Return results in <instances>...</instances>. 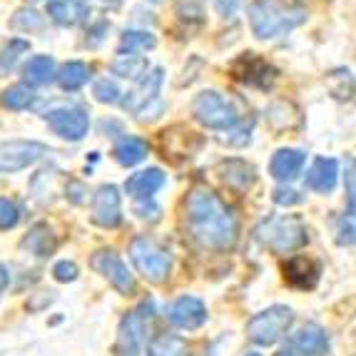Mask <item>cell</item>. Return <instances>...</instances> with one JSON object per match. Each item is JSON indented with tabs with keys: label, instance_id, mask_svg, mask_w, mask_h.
<instances>
[{
	"label": "cell",
	"instance_id": "484cf974",
	"mask_svg": "<svg viewBox=\"0 0 356 356\" xmlns=\"http://www.w3.org/2000/svg\"><path fill=\"white\" fill-rule=\"evenodd\" d=\"M110 70L120 77H130V80H140V77L147 72V60L143 55H135V53H127V55H118L113 60V65Z\"/></svg>",
	"mask_w": 356,
	"mask_h": 356
},
{
	"label": "cell",
	"instance_id": "52a82bcc",
	"mask_svg": "<svg viewBox=\"0 0 356 356\" xmlns=\"http://www.w3.org/2000/svg\"><path fill=\"white\" fill-rule=\"evenodd\" d=\"M192 115H195L197 122H202L204 127H212V130H227L234 122H239V115L234 110L229 100L214 90H204L195 97L192 102Z\"/></svg>",
	"mask_w": 356,
	"mask_h": 356
},
{
	"label": "cell",
	"instance_id": "f35d334b",
	"mask_svg": "<svg viewBox=\"0 0 356 356\" xmlns=\"http://www.w3.org/2000/svg\"><path fill=\"white\" fill-rule=\"evenodd\" d=\"M339 244H354V217L341 220V227H339Z\"/></svg>",
	"mask_w": 356,
	"mask_h": 356
},
{
	"label": "cell",
	"instance_id": "1f68e13d",
	"mask_svg": "<svg viewBox=\"0 0 356 356\" xmlns=\"http://www.w3.org/2000/svg\"><path fill=\"white\" fill-rule=\"evenodd\" d=\"M20 220V209L18 204L8 200V197H0V229H13Z\"/></svg>",
	"mask_w": 356,
	"mask_h": 356
},
{
	"label": "cell",
	"instance_id": "4dcf8cb0",
	"mask_svg": "<svg viewBox=\"0 0 356 356\" xmlns=\"http://www.w3.org/2000/svg\"><path fill=\"white\" fill-rule=\"evenodd\" d=\"M28 50V42L25 40H10L0 48V75H8V72L15 67L20 55Z\"/></svg>",
	"mask_w": 356,
	"mask_h": 356
},
{
	"label": "cell",
	"instance_id": "d6a6232c",
	"mask_svg": "<svg viewBox=\"0 0 356 356\" xmlns=\"http://www.w3.org/2000/svg\"><path fill=\"white\" fill-rule=\"evenodd\" d=\"M120 88L113 83V80H100L95 85V100L97 102H107V105H118L120 102Z\"/></svg>",
	"mask_w": 356,
	"mask_h": 356
},
{
	"label": "cell",
	"instance_id": "4fadbf2b",
	"mask_svg": "<svg viewBox=\"0 0 356 356\" xmlns=\"http://www.w3.org/2000/svg\"><path fill=\"white\" fill-rule=\"evenodd\" d=\"M277 356H332V346L327 334L319 327L307 324L291 337V341Z\"/></svg>",
	"mask_w": 356,
	"mask_h": 356
},
{
	"label": "cell",
	"instance_id": "8fae6325",
	"mask_svg": "<svg viewBox=\"0 0 356 356\" xmlns=\"http://www.w3.org/2000/svg\"><path fill=\"white\" fill-rule=\"evenodd\" d=\"M45 120H48V125L53 127L55 135H60L63 140H70V143L83 140L90 130V115L83 107H58V110L45 115Z\"/></svg>",
	"mask_w": 356,
	"mask_h": 356
},
{
	"label": "cell",
	"instance_id": "603a6c76",
	"mask_svg": "<svg viewBox=\"0 0 356 356\" xmlns=\"http://www.w3.org/2000/svg\"><path fill=\"white\" fill-rule=\"evenodd\" d=\"M23 247L30 252V254L35 257H48L55 252V247H58V239H55L53 229H50L48 225H35L33 229L28 232V237L23 239Z\"/></svg>",
	"mask_w": 356,
	"mask_h": 356
},
{
	"label": "cell",
	"instance_id": "3957f363",
	"mask_svg": "<svg viewBox=\"0 0 356 356\" xmlns=\"http://www.w3.org/2000/svg\"><path fill=\"white\" fill-rule=\"evenodd\" d=\"M257 239L274 254H286L307 244V227L299 217H272L261 222Z\"/></svg>",
	"mask_w": 356,
	"mask_h": 356
},
{
	"label": "cell",
	"instance_id": "ffe728a7",
	"mask_svg": "<svg viewBox=\"0 0 356 356\" xmlns=\"http://www.w3.org/2000/svg\"><path fill=\"white\" fill-rule=\"evenodd\" d=\"M48 15L58 25H77L88 15V0H48Z\"/></svg>",
	"mask_w": 356,
	"mask_h": 356
},
{
	"label": "cell",
	"instance_id": "30bf717a",
	"mask_svg": "<svg viewBox=\"0 0 356 356\" xmlns=\"http://www.w3.org/2000/svg\"><path fill=\"white\" fill-rule=\"evenodd\" d=\"M229 72L234 80H239V83H244V85H252V88H259V90L272 88L274 80H277V70L269 65L267 60L257 58L254 53L239 55L229 65Z\"/></svg>",
	"mask_w": 356,
	"mask_h": 356
},
{
	"label": "cell",
	"instance_id": "9c48e42d",
	"mask_svg": "<svg viewBox=\"0 0 356 356\" xmlns=\"http://www.w3.org/2000/svg\"><path fill=\"white\" fill-rule=\"evenodd\" d=\"M90 264H92V269H95V272H100L102 277H105V280L120 291V294L132 297V294L137 291V282H135V277H132V272L127 269V264L120 259L113 250L97 252Z\"/></svg>",
	"mask_w": 356,
	"mask_h": 356
},
{
	"label": "cell",
	"instance_id": "e575fe53",
	"mask_svg": "<svg viewBox=\"0 0 356 356\" xmlns=\"http://www.w3.org/2000/svg\"><path fill=\"white\" fill-rule=\"evenodd\" d=\"M77 274H80V269H77L75 261H58L53 267V277L58 282H75L77 280Z\"/></svg>",
	"mask_w": 356,
	"mask_h": 356
},
{
	"label": "cell",
	"instance_id": "2e32d148",
	"mask_svg": "<svg viewBox=\"0 0 356 356\" xmlns=\"http://www.w3.org/2000/svg\"><path fill=\"white\" fill-rule=\"evenodd\" d=\"M170 321L179 329H200L207 321V307L197 297H179L177 302L170 307Z\"/></svg>",
	"mask_w": 356,
	"mask_h": 356
},
{
	"label": "cell",
	"instance_id": "f546056e",
	"mask_svg": "<svg viewBox=\"0 0 356 356\" xmlns=\"http://www.w3.org/2000/svg\"><path fill=\"white\" fill-rule=\"evenodd\" d=\"M252 125H254V120H247V122H234L232 127H227L225 135H220V143L229 145V147H244V145L250 143Z\"/></svg>",
	"mask_w": 356,
	"mask_h": 356
},
{
	"label": "cell",
	"instance_id": "8d00e7d4",
	"mask_svg": "<svg viewBox=\"0 0 356 356\" xmlns=\"http://www.w3.org/2000/svg\"><path fill=\"white\" fill-rule=\"evenodd\" d=\"M244 0H217V10H220V15H225V18H234L239 10H242Z\"/></svg>",
	"mask_w": 356,
	"mask_h": 356
},
{
	"label": "cell",
	"instance_id": "b9f144b4",
	"mask_svg": "<svg viewBox=\"0 0 356 356\" xmlns=\"http://www.w3.org/2000/svg\"><path fill=\"white\" fill-rule=\"evenodd\" d=\"M100 3H105V6H118L120 0H100Z\"/></svg>",
	"mask_w": 356,
	"mask_h": 356
},
{
	"label": "cell",
	"instance_id": "74e56055",
	"mask_svg": "<svg viewBox=\"0 0 356 356\" xmlns=\"http://www.w3.org/2000/svg\"><path fill=\"white\" fill-rule=\"evenodd\" d=\"M346 195H349V217L354 214V200H356V190H354V160L349 157L346 162Z\"/></svg>",
	"mask_w": 356,
	"mask_h": 356
},
{
	"label": "cell",
	"instance_id": "e0dca14e",
	"mask_svg": "<svg viewBox=\"0 0 356 356\" xmlns=\"http://www.w3.org/2000/svg\"><path fill=\"white\" fill-rule=\"evenodd\" d=\"M339 177V162L334 157H316L314 165L309 167L307 172V187L312 192H321L327 195L337 187Z\"/></svg>",
	"mask_w": 356,
	"mask_h": 356
},
{
	"label": "cell",
	"instance_id": "ba28073f",
	"mask_svg": "<svg viewBox=\"0 0 356 356\" xmlns=\"http://www.w3.org/2000/svg\"><path fill=\"white\" fill-rule=\"evenodd\" d=\"M50 149L42 143L33 140H8L0 143V172H18L25 167L35 165Z\"/></svg>",
	"mask_w": 356,
	"mask_h": 356
},
{
	"label": "cell",
	"instance_id": "7c38bea8",
	"mask_svg": "<svg viewBox=\"0 0 356 356\" xmlns=\"http://www.w3.org/2000/svg\"><path fill=\"white\" fill-rule=\"evenodd\" d=\"M92 222L102 229H115L122 225V197L115 184H102L92 200Z\"/></svg>",
	"mask_w": 356,
	"mask_h": 356
},
{
	"label": "cell",
	"instance_id": "d4e9b609",
	"mask_svg": "<svg viewBox=\"0 0 356 356\" xmlns=\"http://www.w3.org/2000/svg\"><path fill=\"white\" fill-rule=\"evenodd\" d=\"M147 157V143L140 140V137H122L118 145H115V160L120 165L132 167L140 165V162Z\"/></svg>",
	"mask_w": 356,
	"mask_h": 356
},
{
	"label": "cell",
	"instance_id": "cb8c5ba5",
	"mask_svg": "<svg viewBox=\"0 0 356 356\" xmlns=\"http://www.w3.org/2000/svg\"><path fill=\"white\" fill-rule=\"evenodd\" d=\"M55 60L48 55H35L30 58L23 67V75L28 80V85H48L55 80Z\"/></svg>",
	"mask_w": 356,
	"mask_h": 356
},
{
	"label": "cell",
	"instance_id": "9a60e30c",
	"mask_svg": "<svg viewBox=\"0 0 356 356\" xmlns=\"http://www.w3.org/2000/svg\"><path fill=\"white\" fill-rule=\"evenodd\" d=\"M321 264L307 254H297L284 261V280L286 284L297 286V289H314L319 284Z\"/></svg>",
	"mask_w": 356,
	"mask_h": 356
},
{
	"label": "cell",
	"instance_id": "7a4b0ae2",
	"mask_svg": "<svg viewBox=\"0 0 356 356\" xmlns=\"http://www.w3.org/2000/svg\"><path fill=\"white\" fill-rule=\"evenodd\" d=\"M307 20V8L294 0H254L250 8V25L259 40H274Z\"/></svg>",
	"mask_w": 356,
	"mask_h": 356
},
{
	"label": "cell",
	"instance_id": "ac0fdd59",
	"mask_svg": "<svg viewBox=\"0 0 356 356\" xmlns=\"http://www.w3.org/2000/svg\"><path fill=\"white\" fill-rule=\"evenodd\" d=\"M304 162H307V154H304L302 149H291V147L277 149L272 162H269V175H272L274 179L289 182V179H294L302 172Z\"/></svg>",
	"mask_w": 356,
	"mask_h": 356
},
{
	"label": "cell",
	"instance_id": "7bdbcfd3",
	"mask_svg": "<svg viewBox=\"0 0 356 356\" xmlns=\"http://www.w3.org/2000/svg\"><path fill=\"white\" fill-rule=\"evenodd\" d=\"M247 356H259V354H254V351H250V354H247Z\"/></svg>",
	"mask_w": 356,
	"mask_h": 356
},
{
	"label": "cell",
	"instance_id": "7402d4cb",
	"mask_svg": "<svg viewBox=\"0 0 356 356\" xmlns=\"http://www.w3.org/2000/svg\"><path fill=\"white\" fill-rule=\"evenodd\" d=\"M92 77V67L80 63V60H70L65 65L60 67V72H55V80L60 83V88L65 92H75L83 85H88V80Z\"/></svg>",
	"mask_w": 356,
	"mask_h": 356
},
{
	"label": "cell",
	"instance_id": "6da1fadb",
	"mask_svg": "<svg viewBox=\"0 0 356 356\" xmlns=\"http://www.w3.org/2000/svg\"><path fill=\"white\" fill-rule=\"evenodd\" d=\"M184 225L200 247L229 252L239 239V220L209 187H192L184 200Z\"/></svg>",
	"mask_w": 356,
	"mask_h": 356
},
{
	"label": "cell",
	"instance_id": "60d3db41",
	"mask_svg": "<svg viewBox=\"0 0 356 356\" xmlns=\"http://www.w3.org/2000/svg\"><path fill=\"white\" fill-rule=\"evenodd\" d=\"M8 282H10V274H8V269L0 264V289H6Z\"/></svg>",
	"mask_w": 356,
	"mask_h": 356
},
{
	"label": "cell",
	"instance_id": "5bb4252c",
	"mask_svg": "<svg viewBox=\"0 0 356 356\" xmlns=\"http://www.w3.org/2000/svg\"><path fill=\"white\" fill-rule=\"evenodd\" d=\"M162 83H165V70L162 67H152L149 72H145L143 77H140V83H137V88L132 90V92H127L125 97V110H130V113H143V110H147L149 105H154L157 100V95H160V88Z\"/></svg>",
	"mask_w": 356,
	"mask_h": 356
},
{
	"label": "cell",
	"instance_id": "ab89813d",
	"mask_svg": "<svg viewBox=\"0 0 356 356\" xmlns=\"http://www.w3.org/2000/svg\"><path fill=\"white\" fill-rule=\"evenodd\" d=\"M135 212L137 214H140V217H143V220H145V217H147V207H145V204H137V207H135ZM152 217H154V220H157V212H160V207H154V204H152Z\"/></svg>",
	"mask_w": 356,
	"mask_h": 356
},
{
	"label": "cell",
	"instance_id": "277c9868",
	"mask_svg": "<svg viewBox=\"0 0 356 356\" xmlns=\"http://www.w3.org/2000/svg\"><path fill=\"white\" fill-rule=\"evenodd\" d=\"M130 257L135 261V267L140 269L145 280L152 284H165L172 272V257L165 252L160 244L149 237H135L130 244Z\"/></svg>",
	"mask_w": 356,
	"mask_h": 356
},
{
	"label": "cell",
	"instance_id": "44dd1931",
	"mask_svg": "<svg viewBox=\"0 0 356 356\" xmlns=\"http://www.w3.org/2000/svg\"><path fill=\"white\" fill-rule=\"evenodd\" d=\"M220 172H222V179H225L227 187H234V190H239V192L250 190L252 184H254V179H257L254 167L247 165V162H242V160L222 162Z\"/></svg>",
	"mask_w": 356,
	"mask_h": 356
},
{
	"label": "cell",
	"instance_id": "836d02e7",
	"mask_svg": "<svg viewBox=\"0 0 356 356\" xmlns=\"http://www.w3.org/2000/svg\"><path fill=\"white\" fill-rule=\"evenodd\" d=\"M13 28L15 30H40L42 28V18L35 10H18L15 18H13Z\"/></svg>",
	"mask_w": 356,
	"mask_h": 356
},
{
	"label": "cell",
	"instance_id": "d590c367",
	"mask_svg": "<svg viewBox=\"0 0 356 356\" xmlns=\"http://www.w3.org/2000/svg\"><path fill=\"white\" fill-rule=\"evenodd\" d=\"M272 200L277 204H299L302 202V195H299L297 190H289V187H277Z\"/></svg>",
	"mask_w": 356,
	"mask_h": 356
},
{
	"label": "cell",
	"instance_id": "f1b7e54d",
	"mask_svg": "<svg viewBox=\"0 0 356 356\" xmlns=\"http://www.w3.org/2000/svg\"><path fill=\"white\" fill-rule=\"evenodd\" d=\"M120 42L127 53H147L157 45V38L152 33H145V30H127V33H122Z\"/></svg>",
	"mask_w": 356,
	"mask_h": 356
},
{
	"label": "cell",
	"instance_id": "4316f807",
	"mask_svg": "<svg viewBox=\"0 0 356 356\" xmlns=\"http://www.w3.org/2000/svg\"><path fill=\"white\" fill-rule=\"evenodd\" d=\"M33 100H35V92L30 85H13L6 92H0V102L8 110H25V107L33 105Z\"/></svg>",
	"mask_w": 356,
	"mask_h": 356
},
{
	"label": "cell",
	"instance_id": "83f0119b",
	"mask_svg": "<svg viewBox=\"0 0 356 356\" xmlns=\"http://www.w3.org/2000/svg\"><path fill=\"white\" fill-rule=\"evenodd\" d=\"M149 356H190L187 354V344L179 337H157L149 344Z\"/></svg>",
	"mask_w": 356,
	"mask_h": 356
},
{
	"label": "cell",
	"instance_id": "8992f818",
	"mask_svg": "<svg viewBox=\"0 0 356 356\" xmlns=\"http://www.w3.org/2000/svg\"><path fill=\"white\" fill-rule=\"evenodd\" d=\"M291 321H294V314H291L289 307H269L264 312L250 319L247 324V337L259 346H272L277 344L280 339L286 337V332L291 329Z\"/></svg>",
	"mask_w": 356,
	"mask_h": 356
},
{
	"label": "cell",
	"instance_id": "5b68a950",
	"mask_svg": "<svg viewBox=\"0 0 356 356\" xmlns=\"http://www.w3.org/2000/svg\"><path fill=\"white\" fill-rule=\"evenodd\" d=\"M152 302H145L130 312L120 324V354L122 356H145L152 329Z\"/></svg>",
	"mask_w": 356,
	"mask_h": 356
},
{
	"label": "cell",
	"instance_id": "d6986e66",
	"mask_svg": "<svg viewBox=\"0 0 356 356\" xmlns=\"http://www.w3.org/2000/svg\"><path fill=\"white\" fill-rule=\"evenodd\" d=\"M165 187V172L157 170V167H149V170H143V172H135L130 179H127L125 190L130 197H143V200H149L157 190Z\"/></svg>",
	"mask_w": 356,
	"mask_h": 356
}]
</instances>
